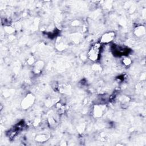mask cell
I'll return each instance as SVG.
<instances>
[{
    "label": "cell",
    "instance_id": "1",
    "mask_svg": "<svg viewBox=\"0 0 146 146\" xmlns=\"http://www.w3.org/2000/svg\"><path fill=\"white\" fill-rule=\"evenodd\" d=\"M101 50V44L96 43L93 45L88 51V58L93 61H95L98 59Z\"/></svg>",
    "mask_w": 146,
    "mask_h": 146
},
{
    "label": "cell",
    "instance_id": "2",
    "mask_svg": "<svg viewBox=\"0 0 146 146\" xmlns=\"http://www.w3.org/2000/svg\"><path fill=\"white\" fill-rule=\"evenodd\" d=\"M34 101V97L32 95H27L23 99V100L22 103V108H23L24 109L28 108L29 107H30L33 104Z\"/></svg>",
    "mask_w": 146,
    "mask_h": 146
},
{
    "label": "cell",
    "instance_id": "3",
    "mask_svg": "<svg viewBox=\"0 0 146 146\" xmlns=\"http://www.w3.org/2000/svg\"><path fill=\"white\" fill-rule=\"evenodd\" d=\"M115 34L113 32H108L105 33L101 38L100 43H107L111 42L114 38Z\"/></svg>",
    "mask_w": 146,
    "mask_h": 146
},
{
    "label": "cell",
    "instance_id": "4",
    "mask_svg": "<svg viewBox=\"0 0 146 146\" xmlns=\"http://www.w3.org/2000/svg\"><path fill=\"white\" fill-rule=\"evenodd\" d=\"M43 63L41 62H38L35 63L34 67V71L35 74H38L40 72L43 68Z\"/></svg>",
    "mask_w": 146,
    "mask_h": 146
},
{
    "label": "cell",
    "instance_id": "5",
    "mask_svg": "<svg viewBox=\"0 0 146 146\" xmlns=\"http://www.w3.org/2000/svg\"><path fill=\"white\" fill-rule=\"evenodd\" d=\"M123 62H124V64H125V65H129V64H130V63H131V60H130L129 59H128V58H125V59H124Z\"/></svg>",
    "mask_w": 146,
    "mask_h": 146
}]
</instances>
